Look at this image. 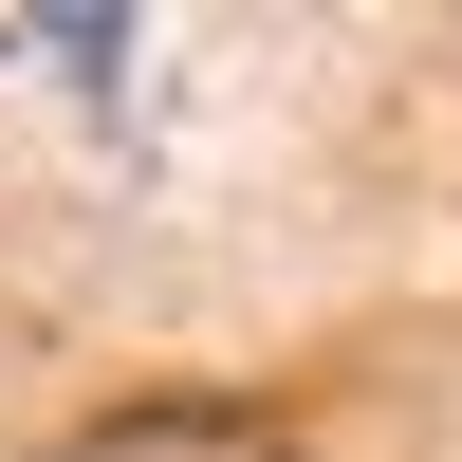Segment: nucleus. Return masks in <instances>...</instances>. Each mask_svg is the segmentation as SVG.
Listing matches in <instances>:
<instances>
[]
</instances>
